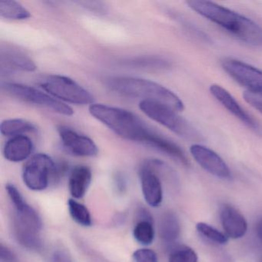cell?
Returning <instances> with one entry per match:
<instances>
[{
  "label": "cell",
  "instance_id": "52a82bcc",
  "mask_svg": "<svg viewBox=\"0 0 262 262\" xmlns=\"http://www.w3.org/2000/svg\"><path fill=\"white\" fill-rule=\"evenodd\" d=\"M56 162L43 153L33 156L24 165L23 179L27 188L42 191L48 187L53 177Z\"/></svg>",
  "mask_w": 262,
  "mask_h": 262
},
{
  "label": "cell",
  "instance_id": "4dcf8cb0",
  "mask_svg": "<svg viewBox=\"0 0 262 262\" xmlns=\"http://www.w3.org/2000/svg\"><path fill=\"white\" fill-rule=\"evenodd\" d=\"M50 262H74L71 256L64 250H56L50 256Z\"/></svg>",
  "mask_w": 262,
  "mask_h": 262
},
{
  "label": "cell",
  "instance_id": "6da1fadb",
  "mask_svg": "<svg viewBox=\"0 0 262 262\" xmlns=\"http://www.w3.org/2000/svg\"><path fill=\"white\" fill-rule=\"evenodd\" d=\"M187 6L205 19L251 47H262V28L249 18L205 0H190Z\"/></svg>",
  "mask_w": 262,
  "mask_h": 262
},
{
  "label": "cell",
  "instance_id": "e0dca14e",
  "mask_svg": "<svg viewBox=\"0 0 262 262\" xmlns=\"http://www.w3.org/2000/svg\"><path fill=\"white\" fill-rule=\"evenodd\" d=\"M13 232L19 245L30 250H39L42 248V241L39 231L25 225L13 217Z\"/></svg>",
  "mask_w": 262,
  "mask_h": 262
},
{
  "label": "cell",
  "instance_id": "277c9868",
  "mask_svg": "<svg viewBox=\"0 0 262 262\" xmlns=\"http://www.w3.org/2000/svg\"><path fill=\"white\" fill-rule=\"evenodd\" d=\"M139 108L148 117L171 130L180 137L193 141H201L202 135L188 122L178 114V112L167 105L154 101L142 100Z\"/></svg>",
  "mask_w": 262,
  "mask_h": 262
},
{
  "label": "cell",
  "instance_id": "603a6c76",
  "mask_svg": "<svg viewBox=\"0 0 262 262\" xmlns=\"http://www.w3.org/2000/svg\"><path fill=\"white\" fill-rule=\"evenodd\" d=\"M133 236L135 239L142 245H151L155 238V229L152 221H139L133 230Z\"/></svg>",
  "mask_w": 262,
  "mask_h": 262
},
{
  "label": "cell",
  "instance_id": "7402d4cb",
  "mask_svg": "<svg viewBox=\"0 0 262 262\" xmlns=\"http://www.w3.org/2000/svg\"><path fill=\"white\" fill-rule=\"evenodd\" d=\"M68 208L70 216L76 223L84 227L91 226L93 224L92 216L86 206L74 199H70Z\"/></svg>",
  "mask_w": 262,
  "mask_h": 262
},
{
  "label": "cell",
  "instance_id": "f1b7e54d",
  "mask_svg": "<svg viewBox=\"0 0 262 262\" xmlns=\"http://www.w3.org/2000/svg\"><path fill=\"white\" fill-rule=\"evenodd\" d=\"M243 97L247 103L262 114V96L245 91Z\"/></svg>",
  "mask_w": 262,
  "mask_h": 262
},
{
  "label": "cell",
  "instance_id": "d4e9b609",
  "mask_svg": "<svg viewBox=\"0 0 262 262\" xmlns=\"http://www.w3.org/2000/svg\"><path fill=\"white\" fill-rule=\"evenodd\" d=\"M168 262H198V255L192 248L180 247L171 253Z\"/></svg>",
  "mask_w": 262,
  "mask_h": 262
},
{
  "label": "cell",
  "instance_id": "7a4b0ae2",
  "mask_svg": "<svg viewBox=\"0 0 262 262\" xmlns=\"http://www.w3.org/2000/svg\"><path fill=\"white\" fill-rule=\"evenodd\" d=\"M90 113L95 119L126 140L144 144L153 131L139 116L123 108L93 103L90 105Z\"/></svg>",
  "mask_w": 262,
  "mask_h": 262
},
{
  "label": "cell",
  "instance_id": "8992f818",
  "mask_svg": "<svg viewBox=\"0 0 262 262\" xmlns=\"http://www.w3.org/2000/svg\"><path fill=\"white\" fill-rule=\"evenodd\" d=\"M1 88L6 93L24 102L49 108L64 116H70L73 114L71 107L33 87L22 84L2 82Z\"/></svg>",
  "mask_w": 262,
  "mask_h": 262
},
{
  "label": "cell",
  "instance_id": "2e32d148",
  "mask_svg": "<svg viewBox=\"0 0 262 262\" xmlns=\"http://www.w3.org/2000/svg\"><path fill=\"white\" fill-rule=\"evenodd\" d=\"M92 171L85 165H77L70 172L69 190L73 198L80 199L85 196L92 182Z\"/></svg>",
  "mask_w": 262,
  "mask_h": 262
},
{
  "label": "cell",
  "instance_id": "ffe728a7",
  "mask_svg": "<svg viewBox=\"0 0 262 262\" xmlns=\"http://www.w3.org/2000/svg\"><path fill=\"white\" fill-rule=\"evenodd\" d=\"M124 63L128 67L145 70H168L171 67L169 61L157 56L133 58L125 61Z\"/></svg>",
  "mask_w": 262,
  "mask_h": 262
},
{
  "label": "cell",
  "instance_id": "f546056e",
  "mask_svg": "<svg viewBox=\"0 0 262 262\" xmlns=\"http://www.w3.org/2000/svg\"><path fill=\"white\" fill-rule=\"evenodd\" d=\"M0 260L1 262H19L14 252L3 244L0 246Z\"/></svg>",
  "mask_w": 262,
  "mask_h": 262
},
{
  "label": "cell",
  "instance_id": "3957f363",
  "mask_svg": "<svg viewBox=\"0 0 262 262\" xmlns=\"http://www.w3.org/2000/svg\"><path fill=\"white\" fill-rule=\"evenodd\" d=\"M106 85L112 91L128 97L140 98L143 100L154 101L164 104L179 112L183 111L185 105L180 98L163 85L134 77H112Z\"/></svg>",
  "mask_w": 262,
  "mask_h": 262
},
{
  "label": "cell",
  "instance_id": "83f0119b",
  "mask_svg": "<svg viewBox=\"0 0 262 262\" xmlns=\"http://www.w3.org/2000/svg\"><path fill=\"white\" fill-rule=\"evenodd\" d=\"M81 7L88 10L89 11L98 13V14H105L108 12V7L104 3L98 1H78L75 2Z\"/></svg>",
  "mask_w": 262,
  "mask_h": 262
},
{
  "label": "cell",
  "instance_id": "9c48e42d",
  "mask_svg": "<svg viewBox=\"0 0 262 262\" xmlns=\"http://www.w3.org/2000/svg\"><path fill=\"white\" fill-rule=\"evenodd\" d=\"M210 93L211 96L236 119L242 122L245 126L262 136V126L252 116L249 114L237 100L233 97L232 95L221 85L213 84L210 86Z\"/></svg>",
  "mask_w": 262,
  "mask_h": 262
},
{
  "label": "cell",
  "instance_id": "44dd1931",
  "mask_svg": "<svg viewBox=\"0 0 262 262\" xmlns=\"http://www.w3.org/2000/svg\"><path fill=\"white\" fill-rule=\"evenodd\" d=\"M0 16L13 20H24L31 17L30 11L19 3L11 0L0 1Z\"/></svg>",
  "mask_w": 262,
  "mask_h": 262
},
{
  "label": "cell",
  "instance_id": "30bf717a",
  "mask_svg": "<svg viewBox=\"0 0 262 262\" xmlns=\"http://www.w3.org/2000/svg\"><path fill=\"white\" fill-rule=\"evenodd\" d=\"M190 153L195 162L210 174L221 179H230L231 172L229 167L215 151L201 144H193Z\"/></svg>",
  "mask_w": 262,
  "mask_h": 262
},
{
  "label": "cell",
  "instance_id": "cb8c5ba5",
  "mask_svg": "<svg viewBox=\"0 0 262 262\" xmlns=\"http://www.w3.org/2000/svg\"><path fill=\"white\" fill-rule=\"evenodd\" d=\"M196 229L198 232L201 235L205 237L208 240L214 242L219 245H225L228 242V237L226 234L221 232L219 230L214 228V227L208 225V224L204 223V222H199L196 225Z\"/></svg>",
  "mask_w": 262,
  "mask_h": 262
},
{
  "label": "cell",
  "instance_id": "5b68a950",
  "mask_svg": "<svg viewBox=\"0 0 262 262\" xmlns=\"http://www.w3.org/2000/svg\"><path fill=\"white\" fill-rule=\"evenodd\" d=\"M40 85L50 96L59 101L76 105H92L94 101L90 92L67 76L51 75L45 78Z\"/></svg>",
  "mask_w": 262,
  "mask_h": 262
},
{
  "label": "cell",
  "instance_id": "1f68e13d",
  "mask_svg": "<svg viewBox=\"0 0 262 262\" xmlns=\"http://www.w3.org/2000/svg\"><path fill=\"white\" fill-rule=\"evenodd\" d=\"M255 230L256 235H257V238L262 243V217L259 219L258 222H257Z\"/></svg>",
  "mask_w": 262,
  "mask_h": 262
},
{
  "label": "cell",
  "instance_id": "ba28073f",
  "mask_svg": "<svg viewBox=\"0 0 262 262\" xmlns=\"http://www.w3.org/2000/svg\"><path fill=\"white\" fill-rule=\"evenodd\" d=\"M224 71L247 91L262 96V71L238 59H225L222 62Z\"/></svg>",
  "mask_w": 262,
  "mask_h": 262
},
{
  "label": "cell",
  "instance_id": "d6a6232c",
  "mask_svg": "<svg viewBox=\"0 0 262 262\" xmlns=\"http://www.w3.org/2000/svg\"><path fill=\"white\" fill-rule=\"evenodd\" d=\"M260 262H262V258L260 259Z\"/></svg>",
  "mask_w": 262,
  "mask_h": 262
},
{
  "label": "cell",
  "instance_id": "7c38bea8",
  "mask_svg": "<svg viewBox=\"0 0 262 262\" xmlns=\"http://www.w3.org/2000/svg\"><path fill=\"white\" fill-rule=\"evenodd\" d=\"M139 176L145 202L150 206L157 208L163 199V190L159 174L146 162L141 168Z\"/></svg>",
  "mask_w": 262,
  "mask_h": 262
},
{
  "label": "cell",
  "instance_id": "ac0fdd59",
  "mask_svg": "<svg viewBox=\"0 0 262 262\" xmlns=\"http://www.w3.org/2000/svg\"><path fill=\"white\" fill-rule=\"evenodd\" d=\"M181 234V226L177 216L171 211L162 216L159 223V234L165 243H174Z\"/></svg>",
  "mask_w": 262,
  "mask_h": 262
},
{
  "label": "cell",
  "instance_id": "8fae6325",
  "mask_svg": "<svg viewBox=\"0 0 262 262\" xmlns=\"http://www.w3.org/2000/svg\"><path fill=\"white\" fill-rule=\"evenodd\" d=\"M64 150L78 157H93L99 152L97 145L90 138L67 126L58 128Z\"/></svg>",
  "mask_w": 262,
  "mask_h": 262
},
{
  "label": "cell",
  "instance_id": "d6986e66",
  "mask_svg": "<svg viewBox=\"0 0 262 262\" xmlns=\"http://www.w3.org/2000/svg\"><path fill=\"white\" fill-rule=\"evenodd\" d=\"M0 131L5 136H23L26 133H37L34 124L22 119H7L1 123Z\"/></svg>",
  "mask_w": 262,
  "mask_h": 262
},
{
  "label": "cell",
  "instance_id": "5bb4252c",
  "mask_svg": "<svg viewBox=\"0 0 262 262\" xmlns=\"http://www.w3.org/2000/svg\"><path fill=\"white\" fill-rule=\"evenodd\" d=\"M36 66L30 57L22 52L7 47L1 49V73H10L15 70L33 72Z\"/></svg>",
  "mask_w": 262,
  "mask_h": 262
},
{
  "label": "cell",
  "instance_id": "4316f807",
  "mask_svg": "<svg viewBox=\"0 0 262 262\" xmlns=\"http://www.w3.org/2000/svg\"><path fill=\"white\" fill-rule=\"evenodd\" d=\"M135 262H159L157 254L153 250L141 248L133 254Z\"/></svg>",
  "mask_w": 262,
  "mask_h": 262
},
{
  "label": "cell",
  "instance_id": "484cf974",
  "mask_svg": "<svg viewBox=\"0 0 262 262\" xmlns=\"http://www.w3.org/2000/svg\"><path fill=\"white\" fill-rule=\"evenodd\" d=\"M6 189L14 207L15 211H20L28 204L26 202L20 191L13 184H7Z\"/></svg>",
  "mask_w": 262,
  "mask_h": 262
},
{
  "label": "cell",
  "instance_id": "4fadbf2b",
  "mask_svg": "<svg viewBox=\"0 0 262 262\" xmlns=\"http://www.w3.org/2000/svg\"><path fill=\"white\" fill-rule=\"evenodd\" d=\"M220 220L228 237L238 239L246 234L248 223L245 217L231 205H224L221 208Z\"/></svg>",
  "mask_w": 262,
  "mask_h": 262
},
{
  "label": "cell",
  "instance_id": "9a60e30c",
  "mask_svg": "<svg viewBox=\"0 0 262 262\" xmlns=\"http://www.w3.org/2000/svg\"><path fill=\"white\" fill-rule=\"evenodd\" d=\"M34 150L33 141L28 136H17L7 141L4 148L6 159L13 162H19L28 159Z\"/></svg>",
  "mask_w": 262,
  "mask_h": 262
}]
</instances>
